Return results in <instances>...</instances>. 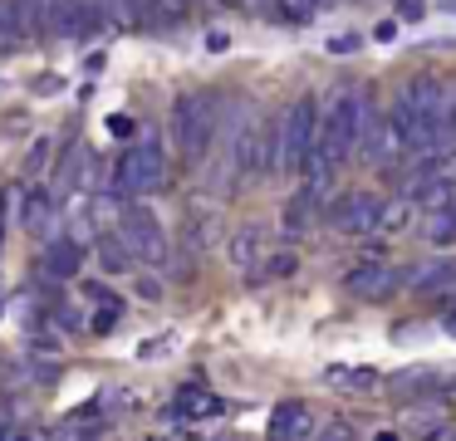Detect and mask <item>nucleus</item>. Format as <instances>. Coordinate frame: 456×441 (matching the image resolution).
I'll use <instances>...</instances> for the list:
<instances>
[{"instance_id":"nucleus-1","label":"nucleus","mask_w":456,"mask_h":441,"mask_svg":"<svg viewBox=\"0 0 456 441\" xmlns=\"http://www.w3.org/2000/svg\"><path fill=\"white\" fill-rule=\"evenodd\" d=\"M368 113H373V98H368L363 88L358 84L338 88L334 103H329V113L319 118V143H314L309 157H319V162H329V167H344L348 157L358 152V137H363ZM299 172H305V167H299Z\"/></svg>"},{"instance_id":"nucleus-2","label":"nucleus","mask_w":456,"mask_h":441,"mask_svg":"<svg viewBox=\"0 0 456 441\" xmlns=\"http://www.w3.org/2000/svg\"><path fill=\"white\" fill-rule=\"evenodd\" d=\"M216 98L211 94H182L177 108H172V133H177V152L187 157L191 167L207 162L211 143H216Z\"/></svg>"},{"instance_id":"nucleus-3","label":"nucleus","mask_w":456,"mask_h":441,"mask_svg":"<svg viewBox=\"0 0 456 441\" xmlns=\"http://www.w3.org/2000/svg\"><path fill=\"white\" fill-rule=\"evenodd\" d=\"M162 176H167V152H162L158 137H138V143L128 147V152H118V167H113V196H148L162 186Z\"/></svg>"},{"instance_id":"nucleus-4","label":"nucleus","mask_w":456,"mask_h":441,"mask_svg":"<svg viewBox=\"0 0 456 441\" xmlns=\"http://www.w3.org/2000/svg\"><path fill=\"white\" fill-rule=\"evenodd\" d=\"M319 143V98L299 94L295 103L280 113V172H299Z\"/></svg>"},{"instance_id":"nucleus-5","label":"nucleus","mask_w":456,"mask_h":441,"mask_svg":"<svg viewBox=\"0 0 456 441\" xmlns=\"http://www.w3.org/2000/svg\"><path fill=\"white\" fill-rule=\"evenodd\" d=\"M118 241L128 245L133 260L142 265H162L167 260V231H162V221L148 211V206H128L118 221Z\"/></svg>"},{"instance_id":"nucleus-6","label":"nucleus","mask_w":456,"mask_h":441,"mask_svg":"<svg viewBox=\"0 0 456 441\" xmlns=\"http://www.w3.org/2000/svg\"><path fill=\"white\" fill-rule=\"evenodd\" d=\"M383 201H387V196H378V192H344V196H338V206L329 211V221H334L344 235H378Z\"/></svg>"},{"instance_id":"nucleus-7","label":"nucleus","mask_w":456,"mask_h":441,"mask_svg":"<svg viewBox=\"0 0 456 441\" xmlns=\"http://www.w3.org/2000/svg\"><path fill=\"white\" fill-rule=\"evenodd\" d=\"M348 294H358V299H387V294L397 290V284H407L397 270H387L383 260H363V265H354L348 270Z\"/></svg>"},{"instance_id":"nucleus-8","label":"nucleus","mask_w":456,"mask_h":441,"mask_svg":"<svg viewBox=\"0 0 456 441\" xmlns=\"http://www.w3.org/2000/svg\"><path fill=\"white\" fill-rule=\"evenodd\" d=\"M270 441H314V412L305 402H280L270 412Z\"/></svg>"},{"instance_id":"nucleus-9","label":"nucleus","mask_w":456,"mask_h":441,"mask_svg":"<svg viewBox=\"0 0 456 441\" xmlns=\"http://www.w3.org/2000/svg\"><path fill=\"white\" fill-rule=\"evenodd\" d=\"M40 265H45L50 280H74V274L84 270V245L69 241V235H50L45 250H40Z\"/></svg>"},{"instance_id":"nucleus-10","label":"nucleus","mask_w":456,"mask_h":441,"mask_svg":"<svg viewBox=\"0 0 456 441\" xmlns=\"http://www.w3.org/2000/svg\"><path fill=\"white\" fill-rule=\"evenodd\" d=\"M172 412H177L182 421H201V417H216L221 412V397L207 388H182L177 402H172Z\"/></svg>"},{"instance_id":"nucleus-11","label":"nucleus","mask_w":456,"mask_h":441,"mask_svg":"<svg viewBox=\"0 0 456 441\" xmlns=\"http://www.w3.org/2000/svg\"><path fill=\"white\" fill-rule=\"evenodd\" d=\"M260 250H265L260 225H240V231L231 235V265H236V270H260Z\"/></svg>"},{"instance_id":"nucleus-12","label":"nucleus","mask_w":456,"mask_h":441,"mask_svg":"<svg viewBox=\"0 0 456 441\" xmlns=\"http://www.w3.org/2000/svg\"><path fill=\"white\" fill-rule=\"evenodd\" d=\"M407 284H412V294H452L456 290V265L436 260V265H427V270H417Z\"/></svg>"},{"instance_id":"nucleus-13","label":"nucleus","mask_w":456,"mask_h":441,"mask_svg":"<svg viewBox=\"0 0 456 441\" xmlns=\"http://www.w3.org/2000/svg\"><path fill=\"white\" fill-rule=\"evenodd\" d=\"M412 221V196H387L383 201V221H378V235H397Z\"/></svg>"},{"instance_id":"nucleus-14","label":"nucleus","mask_w":456,"mask_h":441,"mask_svg":"<svg viewBox=\"0 0 456 441\" xmlns=\"http://www.w3.org/2000/svg\"><path fill=\"white\" fill-rule=\"evenodd\" d=\"M427 241L432 245H456V206H442V211L427 216Z\"/></svg>"},{"instance_id":"nucleus-15","label":"nucleus","mask_w":456,"mask_h":441,"mask_svg":"<svg viewBox=\"0 0 456 441\" xmlns=\"http://www.w3.org/2000/svg\"><path fill=\"white\" fill-rule=\"evenodd\" d=\"M295 270H299V255H295V250H275L270 260H260L256 280H289Z\"/></svg>"},{"instance_id":"nucleus-16","label":"nucleus","mask_w":456,"mask_h":441,"mask_svg":"<svg viewBox=\"0 0 456 441\" xmlns=\"http://www.w3.org/2000/svg\"><path fill=\"white\" fill-rule=\"evenodd\" d=\"M25 45V29H20V15H15L11 0H0V49H20Z\"/></svg>"},{"instance_id":"nucleus-17","label":"nucleus","mask_w":456,"mask_h":441,"mask_svg":"<svg viewBox=\"0 0 456 441\" xmlns=\"http://www.w3.org/2000/svg\"><path fill=\"white\" fill-rule=\"evenodd\" d=\"M50 221H54V196L35 192V196H30V206H25V225H30V231L40 235V231H50Z\"/></svg>"},{"instance_id":"nucleus-18","label":"nucleus","mask_w":456,"mask_h":441,"mask_svg":"<svg viewBox=\"0 0 456 441\" xmlns=\"http://www.w3.org/2000/svg\"><path fill=\"white\" fill-rule=\"evenodd\" d=\"M99 255H103V270H109V274H123V270H128V260H133L128 245H123L118 235H103V241H99Z\"/></svg>"},{"instance_id":"nucleus-19","label":"nucleus","mask_w":456,"mask_h":441,"mask_svg":"<svg viewBox=\"0 0 456 441\" xmlns=\"http://www.w3.org/2000/svg\"><path fill=\"white\" fill-rule=\"evenodd\" d=\"M84 157H89V152H79V147H74V152L64 157V167H60V196H69L74 186H79L84 167H89V162H84Z\"/></svg>"},{"instance_id":"nucleus-20","label":"nucleus","mask_w":456,"mask_h":441,"mask_svg":"<svg viewBox=\"0 0 456 441\" xmlns=\"http://www.w3.org/2000/svg\"><path fill=\"white\" fill-rule=\"evenodd\" d=\"M50 167V137H40V143L30 147V162H25V172H45Z\"/></svg>"},{"instance_id":"nucleus-21","label":"nucleus","mask_w":456,"mask_h":441,"mask_svg":"<svg viewBox=\"0 0 456 441\" xmlns=\"http://www.w3.org/2000/svg\"><path fill=\"white\" fill-rule=\"evenodd\" d=\"M118 314H123V304H118V299H113V304H103V309H99V319H94V329H99V333H109L113 323H118Z\"/></svg>"},{"instance_id":"nucleus-22","label":"nucleus","mask_w":456,"mask_h":441,"mask_svg":"<svg viewBox=\"0 0 456 441\" xmlns=\"http://www.w3.org/2000/svg\"><path fill=\"white\" fill-rule=\"evenodd\" d=\"M60 88H64V78H60V74H45V78H35V94H40V98L60 94Z\"/></svg>"},{"instance_id":"nucleus-23","label":"nucleus","mask_w":456,"mask_h":441,"mask_svg":"<svg viewBox=\"0 0 456 441\" xmlns=\"http://www.w3.org/2000/svg\"><path fill=\"white\" fill-rule=\"evenodd\" d=\"M422 0H397V15H403V20H422Z\"/></svg>"},{"instance_id":"nucleus-24","label":"nucleus","mask_w":456,"mask_h":441,"mask_svg":"<svg viewBox=\"0 0 456 441\" xmlns=\"http://www.w3.org/2000/svg\"><path fill=\"white\" fill-rule=\"evenodd\" d=\"M442 329H446V333H456V290L446 294V314H442Z\"/></svg>"},{"instance_id":"nucleus-25","label":"nucleus","mask_w":456,"mask_h":441,"mask_svg":"<svg viewBox=\"0 0 456 441\" xmlns=\"http://www.w3.org/2000/svg\"><path fill=\"white\" fill-rule=\"evenodd\" d=\"M109 127H113L118 137H128V133H133V118H128V113H113V118H109Z\"/></svg>"},{"instance_id":"nucleus-26","label":"nucleus","mask_w":456,"mask_h":441,"mask_svg":"<svg viewBox=\"0 0 456 441\" xmlns=\"http://www.w3.org/2000/svg\"><path fill=\"white\" fill-rule=\"evenodd\" d=\"M329 49H338V54H354V49H358V35H344V39H329Z\"/></svg>"},{"instance_id":"nucleus-27","label":"nucleus","mask_w":456,"mask_h":441,"mask_svg":"<svg viewBox=\"0 0 456 441\" xmlns=\"http://www.w3.org/2000/svg\"><path fill=\"white\" fill-rule=\"evenodd\" d=\"M319 5H324V0H289V10H295V15H314Z\"/></svg>"},{"instance_id":"nucleus-28","label":"nucleus","mask_w":456,"mask_h":441,"mask_svg":"<svg viewBox=\"0 0 456 441\" xmlns=\"http://www.w3.org/2000/svg\"><path fill=\"white\" fill-rule=\"evenodd\" d=\"M226 45H231V39L221 35V29H211V35H207V49H226Z\"/></svg>"},{"instance_id":"nucleus-29","label":"nucleus","mask_w":456,"mask_h":441,"mask_svg":"<svg viewBox=\"0 0 456 441\" xmlns=\"http://www.w3.org/2000/svg\"><path fill=\"white\" fill-rule=\"evenodd\" d=\"M250 10H260V15H275V0H246Z\"/></svg>"},{"instance_id":"nucleus-30","label":"nucleus","mask_w":456,"mask_h":441,"mask_svg":"<svg viewBox=\"0 0 456 441\" xmlns=\"http://www.w3.org/2000/svg\"><path fill=\"white\" fill-rule=\"evenodd\" d=\"M0 441H11V417L0 412Z\"/></svg>"},{"instance_id":"nucleus-31","label":"nucleus","mask_w":456,"mask_h":441,"mask_svg":"<svg viewBox=\"0 0 456 441\" xmlns=\"http://www.w3.org/2000/svg\"><path fill=\"white\" fill-rule=\"evenodd\" d=\"M0 241H5V201H0Z\"/></svg>"},{"instance_id":"nucleus-32","label":"nucleus","mask_w":456,"mask_h":441,"mask_svg":"<svg viewBox=\"0 0 456 441\" xmlns=\"http://www.w3.org/2000/svg\"><path fill=\"white\" fill-rule=\"evenodd\" d=\"M446 10H452V15H456V0H446Z\"/></svg>"},{"instance_id":"nucleus-33","label":"nucleus","mask_w":456,"mask_h":441,"mask_svg":"<svg viewBox=\"0 0 456 441\" xmlns=\"http://www.w3.org/2000/svg\"><path fill=\"white\" fill-rule=\"evenodd\" d=\"M172 5H187V0H172Z\"/></svg>"},{"instance_id":"nucleus-34","label":"nucleus","mask_w":456,"mask_h":441,"mask_svg":"<svg viewBox=\"0 0 456 441\" xmlns=\"http://www.w3.org/2000/svg\"><path fill=\"white\" fill-rule=\"evenodd\" d=\"M452 441H456V431H452Z\"/></svg>"}]
</instances>
